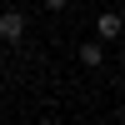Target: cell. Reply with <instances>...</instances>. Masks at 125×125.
<instances>
[{
    "label": "cell",
    "instance_id": "cell-3",
    "mask_svg": "<svg viewBox=\"0 0 125 125\" xmlns=\"http://www.w3.org/2000/svg\"><path fill=\"white\" fill-rule=\"evenodd\" d=\"M100 60H105V50H100V45H80V65H90V70H95Z\"/></svg>",
    "mask_w": 125,
    "mask_h": 125
},
{
    "label": "cell",
    "instance_id": "cell-4",
    "mask_svg": "<svg viewBox=\"0 0 125 125\" xmlns=\"http://www.w3.org/2000/svg\"><path fill=\"white\" fill-rule=\"evenodd\" d=\"M40 5H45V10H65L70 0H40Z\"/></svg>",
    "mask_w": 125,
    "mask_h": 125
},
{
    "label": "cell",
    "instance_id": "cell-1",
    "mask_svg": "<svg viewBox=\"0 0 125 125\" xmlns=\"http://www.w3.org/2000/svg\"><path fill=\"white\" fill-rule=\"evenodd\" d=\"M20 35H25V15H20V10H0V40L15 45Z\"/></svg>",
    "mask_w": 125,
    "mask_h": 125
},
{
    "label": "cell",
    "instance_id": "cell-2",
    "mask_svg": "<svg viewBox=\"0 0 125 125\" xmlns=\"http://www.w3.org/2000/svg\"><path fill=\"white\" fill-rule=\"evenodd\" d=\"M100 35H105V40L120 35V15H115V10H105V15H100Z\"/></svg>",
    "mask_w": 125,
    "mask_h": 125
},
{
    "label": "cell",
    "instance_id": "cell-5",
    "mask_svg": "<svg viewBox=\"0 0 125 125\" xmlns=\"http://www.w3.org/2000/svg\"><path fill=\"white\" fill-rule=\"evenodd\" d=\"M0 55H5V40H0Z\"/></svg>",
    "mask_w": 125,
    "mask_h": 125
}]
</instances>
